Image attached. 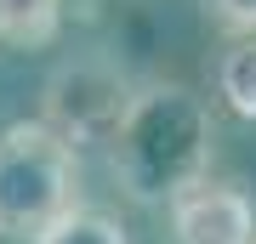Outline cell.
Wrapping results in <instances>:
<instances>
[{"label": "cell", "mask_w": 256, "mask_h": 244, "mask_svg": "<svg viewBox=\"0 0 256 244\" xmlns=\"http://www.w3.org/2000/svg\"><path fill=\"white\" fill-rule=\"evenodd\" d=\"M210 85H216V102L234 119H256V34L250 40H234L228 51L216 57Z\"/></svg>", "instance_id": "5b68a950"}, {"label": "cell", "mask_w": 256, "mask_h": 244, "mask_svg": "<svg viewBox=\"0 0 256 244\" xmlns=\"http://www.w3.org/2000/svg\"><path fill=\"white\" fill-rule=\"evenodd\" d=\"M171 244H256V205L234 182H194L165 205Z\"/></svg>", "instance_id": "277c9868"}, {"label": "cell", "mask_w": 256, "mask_h": 244, "mask_svg": "<svg viewBox=\"0 0 256 244\" xmlns=\"http://www.w3.org/2000/svg\"><path fill=\"white\" fill-rule=\"evenodd\" d=\"M216 119L210 102L182 80H142L126 102V119L108 136V176L137 205H171L210 176Z\"/></svg>", "instance_id": "6da1fadb"}, {"label": "cell", "mask_w": 256, "mask_h": 244, "mask_svg": "<svg viewBox=\"0 0 256 244\" xmlns=\"http://www.w3.org/2000/svg\"><path fill=\"white\" fill-rule=\"evenodd\" d=\"M80 154L46 119H12L0 131V239H34L80 199Z\"/></svg>", "instance_id": "7a4b0ae2"}, {"label": "cell", "mask_w": 256, "mask_h": 244, "mask_svg": "<svg viewBox=\"0 0 256 244\" xmlns=\"http://www.w3.org/2000/svg\"><path fill=\"white\" fill-rule=\"evenodd\" d=\"M28 244H131V233L120 227L108 210H92V205H74L63 210L52 227H40Z\"/></svg>", "instance_id": "8992f818"}, {"label": "cell", "mask_w": 256, "mask_h": 244, "mask_svg": "<svg viewBox=\"0 0 256 244\" xmlns=\"http://www.w3.org/2000/svg\"><path fill=\"white\" fill-rule=\"evenodd\" d=\"M205 17L234 40H250L256 34V0H205Z\"/></svg>", "instance_id": "ba28073f"}, {"label": "cell", "mask_w": 256, "mask_h": 244, "mask_svg": "<svg viewBox=\"0 0 256 244\" xmlns=\"http://www.w3.org/2000/svg\"><path fill=\"white\" fill-rule=\"evenodd\" d=\"M131 85L120 68L97 63V57H80V63H63L46 80V125L63 136V142L80 154V148H108L114 125L126 119V102H131Z\"/></svg>", "instance_id": "3957f363"}, {"label": "cell", "mask_w": 256, "mask_h": 244, "mask_svg": "<svg viewBox=\"0 0 256 244\" xmlns=\"http://www.w3.org/2000/svg\"><path fill=\"white\" fill-rule=\"evenodd\" d=\"M63 23V0H0V45H46Z\"/></svg>", "instance_id": "52a82bcc"}]
</instances>
